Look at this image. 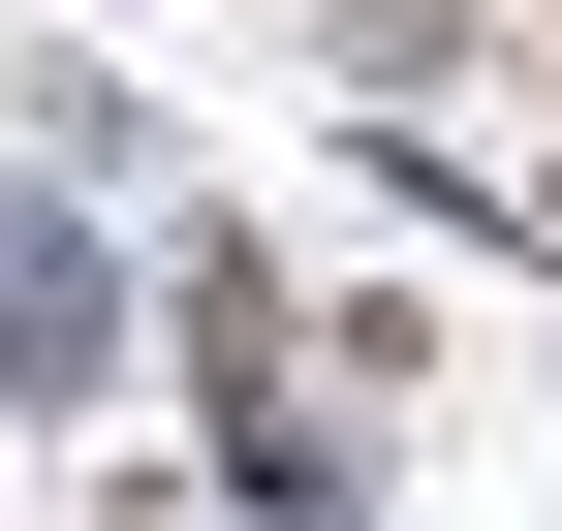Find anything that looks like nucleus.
<instances>
[{
    "mask_svg": "<svg viewBox=\"0 0 562 531\" xmlns=\"http://www.w3.org/2000/svg\"><path fill=\"white\" fill-rule=\"evenodd\" d=\"M531 219H562V188H531Z\"/></svg>",
    "mask_w": 562,
    "mask_h": 531,
    "instance_id": "1",
    "label": "nucleus"
}]
</instances>
